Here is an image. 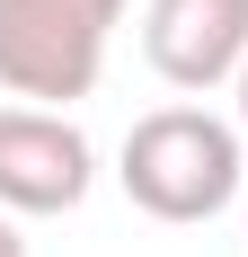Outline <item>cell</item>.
<instances>
[{
  "mask_svg": "<svg viewBox=\"0 0 248 257\" xmlns=\"http://www.w3.org/2000/svg\"><path fill=\"white\" fill-rule=\"evenodd\" d=\"M0 257H27V239H18V222L0 213Z\"/></svg>",
  "mask_w": 248,
  "mask_h": 257,
  "instance_id": "obj_5",
  "label": "cell"
},
{
  "mask_svg": "<svg viewBox=\"0 0 248 257\" xmlns=\"http://www.w3.org/2000/svg\"><path fill=\"white\" fill-rule=\"evenodd\" d=\"M124 195L151 213V222H213V213L239 195V133L204 106H151L142 124L124 133L115 160Z\"/></svg>",
  "mask_w": 248,
  "mask_h": 257,
  "instance_id": "obj_1",
  "label": "cell"
},
{
  "mask_svg": "<svg viewBox=\"0 0 248 257\" xmlns=\"http://www.w3.org/2000/svg\"><path fill=\"white\" fill-rule=\"evenodd\" d=\"M124 0H0V89L36 106H62L98 89L106 36Z\"/></svg>",
  "mask_w": 248,
  "mask_h": 257,
  "instance_id": "obj_2",
  "label": "cell"
},
{
  "mask_svg": "<svg viewBox=\"0 0 248 257\" xmlns=\"http://www.w3.org/2000/svg\"><path fill=\"white\" fill-rule=\"evenodd\" d=\"M142 53L169 89H213L239 80L248 62V0H151L142 9Z\"/></svg>",
  "mask_w": 248,
  "mask_h": 257,
  "instance_id": "obj_4",
  "label": "cell"
},
{
  "mask_svg": "<svg viewBox=\"0 0 248 257\" xmlns=\"http://www.w3.org/2000/svg\"><path fill=\"white\" fill-rule=\"evenodd\" d=\"M239 124H248V62H239Z\"/></svg>",
  "mask_w": 248,
  "mask_h": 257,
  "instance_id": "obj_6",
  "label": "cell"
},
{
  "mask_svg": "<svg viewBox=\"0 0 248 257\" xmlns=\"http://www.w3.org/2000/svg\"><path fill=\"white\" fill-rule=\"evenodd\" d=\"M98 178L89 133L53 106H0V213H71Z\"/></svg>",
  "mask_w": 248,
  "mask_h": 257,
  "instance_id": "obj_3",
  "label": "cell"
}]
</instances>
